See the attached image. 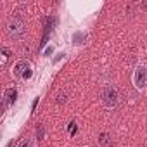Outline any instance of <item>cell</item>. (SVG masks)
I'll return each instance as SVG.
<instances>
[{
	"mask_svg": "<svg viewBox=\"0 0 147 147\" xmlns=\"http://www.w3.org/2000/svg\"><path fill=\"white\" fill-rule=\"evenodd\" d=\"M102 104L107 109H114L119 106V94L114 85H106L102 90Z\"/></svg>",
	"mask_w": 147,
	"mask_h": 147,
	"instance_id": "2",
	"label": "cell"
},
{
	"mask_svg": "<svg viewBox=\"0 0 147 147\" xmlns=\"http://www.w3.org/2000/svg\"><path fill=\"white\" fill-rule=\"evenodd\" d=\"M67 131H71V135H75V133H76V123H75V121H71V123H69Z\"/></svg>",
	"mask_w": 147,
	"mask_h": 147,
	"instance_id": "12",
	"label": "cell"
},
{
	"mask_svg": "<svg viewBox=\"0 0 147 147\" xmlns=\"http://www.w3.org/2000/svg\"><path fill=\"white\" fill-rule=\"evenodd\" d=\"M66 100H67V94H66V92H59V94H57V97H55V102L62 106Z\"/></svg>",
	"mask_w": 147,
	"mask_h": 147,
	"instance_id": "9",
	"label": "cell"
},
{
	"mask_svg": "<svg viewBox=\"0 0 147 147\" xmlns=\"http://www.w3.org/2000/svg\"><path fill=\"white\" fill-rule=\"evenodd\" d=\"M16 99H18V90L12 87V88H7L5 92H4V107H9V106H12L14 102H16Z\"/></svg>",
	"mask_w": 147,
	"mask_h": 147,
	"instance_id": "5",
	"label": "cell"
},
{
	"mask_svg": "<svg viewBox=\"0 0 147 147\" xmlns=\"http://www.w3.org/2000/svg\"><path fill=\"white\" fill-rule=\"evenodd\" d=\"M85 40H87V33H83V31L73 33V43L75 45H82V43H85Z\"/></svg>",
	"mask_w": 147,
	"mask_h": 147,
	"instance_id": "6",
	"label": "cell"
},
{
	"mask_svg": "<svg viewBox=\"0 0 147 147\" xmlns=\"http://www.w3.org/2000/svg\"><path fill=\"white\" fill-rule=\"evenodd\" d=\"M9 55H11V50H9L7 47H4V49H2V64H5V62H7Z\"/></svg>",
	"mask_w": 147,
	"mask_h": 147,
	"instance_id": "11",
	"label": "cell"
},
{
	"mask_svg": "<svg viewBox=\"0 0 147 147\" xmlns=\"http://www.w3.org/2000/svg\"><path fill=\"white\" fill-rule=\"evenodd\" d=\"M36 104H38V97H36V99H35V100H33V106H31V109H33V111H35V109H36Z\"/></svg>",
	"mask_w": 147,
	"mask_h": 147,
	"instance_id": "14",
	"label": "cell"
},
{
	"mask_svg": "<svg viewBox=\"0 0 147 147\" xmlns=\"http://www.w3.org/2000/svg\"><path fill=\"white\" fill-rule=\"evenodd\" d=\"M99 142H100V145H104V147H111V144H113V140H111V135H109V133H100Z\"/></svg>",
	"mask_w": 147,
	"mask_h": 147,
	"instance_id": "7",
	"label": "cell"
},
{
	"mask_svg": "<svg viewBox=\"0 0 147 147\" xmlns=\"http://www.w3.org/2000/svg\"><path fill=\"white\" fill-rule=\"evenodd\" d=\"M43 135H45V128H43V125L42 123H38V126H36V138H43Z\"/></svg>",
	"mask_w": 147,
	"mask_h": 147,
	"instance_id": "10",
	"label": "cell"
},
{
	"mask_svg": "<svg viewBox=\"0 0 147 147\" xmlns=\"http://www.w3.org/2000/svg\"><path fill=\"white\" fill-rule=\"evenodd\" d=\"M52 50H54V47H52V45H49V47L43 50V57H49V55L52 54Z\"/></svg>",
	"mask_w": 147,
	"mask_h": 147,
	"instance_id": "13",
	"label": "cell"
},
{
	"mask_svg": "<svg viewBox=\"0 0 147 147\" xmlns=\"http://www.w3.org/2000/svg\"><path fill=\"white\" fill-rule=\"evenodd\" d=\"M131 80H133L135 88H138V90H145L147 88V67L144 64H138L135 67Z\"/></svg>",
	"mask_w": 147,
	"mask_h": 147,
	"instance_id": "4",
	"label": "cell"
},
{
	"mask_svg": "<svg viewBox=\"0 0 147 147\" xmlns=\"http://www.w3.org/2000/svg\"><path fill=\"white\" fill-rule=\"evenodd\" d=\"M12 76L19 82H28L33 78V66L28 61H18L12 66Z\"/></svg>",
	"mask_w": 147,
	"mask_h": 147,
	"instance_id": "1",
	"label": "cell"
},
{
	"mask_svg": "<svg viewBox=\"0 0 147 147\" xmlns=\"http://www.w3.org/2000/svg\"><path fill=\"white\" fill-rule=\"evenodd\" d=\"M18 147H35V140H33L31 137H24V138L18 144Z\"/></svg>",
	"mask_w": 147,
	"mask_h": 147,
	"instance_id": "8",
	"label": "cell"
},
{
	"mask_svg": "<svg viewBox=\"0 0 147 147\" xmlns=\"http://www.w3.org/2000/svg\"><path fill=\"white\" fill-rule=\"evenodd\" d=\"M24 31H26V26H24L23 18L19 14L11 16V19L7 21V33L11 36H14V38H19V36L24 35Z\"/></svg>",
	"mask_w": 147,
	"mask_h": 147,
	"instance_id": "3",
	"label": "cell"
}]
</instances>
